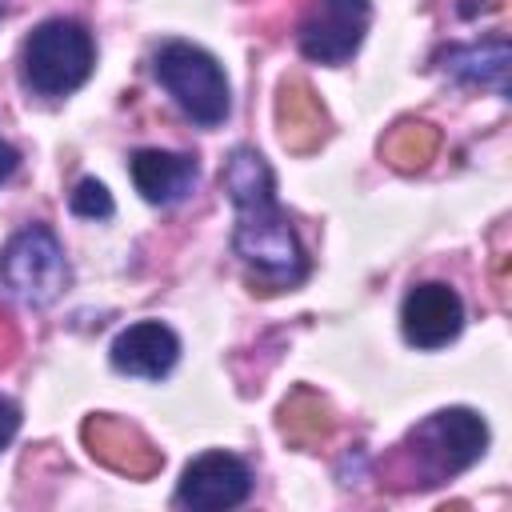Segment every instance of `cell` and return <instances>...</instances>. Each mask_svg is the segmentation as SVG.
Segmentation results:
<instances>
[{"label":"cell","mask_w":512,"mask_h":512,"mask_svg":"<svg viewBox=\"0 0 512 512\" xmlns=\"http://www.w3.org/2000/svg\"><path fill=\"white\" fill-rule=\"evenodd\" d=\"M152 76L156 84L176 100V108L200 124L220 128L232 112V88L212 52H204L192 40H164L152 52Z\"/></svg>","instance_id":"cell-4"},{"label":"cell","mask_w":512,"mask_h":512,"mask_svg":"<svg viewBox=\"0 0 512 512\" xmlns=\"http://www.w3.org/2000/svg\"><path fill=\"white\" fill-rule=\"evenodd\" d=\"M248 496H252V468L224 448L200 452L176 484V504L192 512H228L240 508Z\"/></svg>","instance_id":"cell-7"},{"label":"cell","mask_w":512,"mask_h":512,"mask_svg":"<svg viewBox=\"0 0 512 512\" xmlns=\"http://www.w3.org/2000/svg\"><path fill=\"white\" fill-rule=\"evenodd\" d=\"M220 184L236 212L232 252L252 272V284H260V292H280V288L304 284L312 264H308V252H304L292 220L276 204V176H272L268 160L256 148L236 144L220 168Z\"/></svg>","instance_id":"cell-1"},{"label":"cell","mask_w":512,"mask_h":512,"mask_svg":"<svg viewBox=\"0 0 512 512\" xmlns=\"http://www.w3.org/2000/svg\"><path fill=\"white\" fill-rule=\"evenodd\" d=\"M280 432L296 448H316L336 432V412L320 392L292 388L288 400L280 404Z\"/></svg>","instance_id":"cell-14"},{"label":"cell","mask_w":512,"mask_h":512,"mask_svg":"<svg viewBox=\"0 0 512 512\" xmlns=\"http://www.w3.org/2000/svg\"><path fill=\"white\" fill-rule=\"evenodd\" d=\"M80 436H84V448L92 452V460H100L104 468L120 472V476H132V480H148L164 468V456L160 448L124 416H112V412H92L84 424H80Z\"/></svg>","instance_id":"cell-8"},{"label":"cell","mask_w":512,"mask_h":512,"mask_svg":"<svg viewBox=\"0 0 512 512\" xmlns=\"http://www.w3.org/2000/svg\"><path fill=\"white\" fill-rule=\"evenodd\" d=\"M436 148H440V132L432 124H424V120H400L380 140V152H384V160L396 172H420V168H428V160L436 156Z\"/></svg>","instance_id":"cell-15"},{"label":"cell","mask_w":512,"mask_h":512,"mask_svg":"<svg viewBox=\"0 0 512 512\" xmlns=\"http://www.w3.org/2000/svg\"><path fill=\"white\" fill-rule=\"evenodd\" d=\"M68 208H72V216H80V220H108V216L116 212L112 192H108L100 180H92V176H84V180L72 188Z\"/></svg>","instance_id":"cell-16"},{"label":"cell","mask_w":512,"mask_h":512,"mask_svg":"<svg viewBox=\"0 0 512 512\" xmlns=\"http://www.w3.org/2000/svg\"><path fill=\"white\" fill-rule=\"evenodd\" d=\"M488 448V424L472 408H440L424 416L380 464L392 488H436L468 472Z\"/></svg>","instance_id":"cell-2"},{"label":"cell","mask_w":512,"mask_h":512,"mask_svg":"<svg viewBox=\"0 0 512 512\" xmlns=\"http://www.w3.org/2000/svg\"><path fill=\"white\" fill-rule=\"evenodd\" d=\"M72 268L60 236L48 224H24L0 248V300L20 308H48L68 288Z\"/></svg>","instance_id":"cell-5"},{"label":"cell","mask_w":512,"mask_h":512,"mask_svg":"<svg viewBox=\"0 0 512 512\" xmlns=\"http://www.w3.org/2000/svg\"><path fill=\"white\" fill-rule=\"evenodd\" d=\"M276 128H280V144L296 156L316 152L328 140V132H332L328 108L320 104V96L312 92V84L304 76H284L280 80V88H276Z\"/></svg>","instance_id":"cell-11"},{"label":"cell","mask_w":512,"mask_h":512,"mask_svg":"<svg viewBox=\"0 0 512 512\" xmlns=\"http://www.w3.org/2000/svg\"><path fill=\"white\" fill-rule=\"evenodd\" d=\"M0 16H4V4H0Z\"/></svg>","instance_id":"cell-20"},{"label":"cell","mask_w":512,"mask_h":512,"mask_svg":"<svg viewBox=\"0 0 512 512\" xmlns=\"http://www.w3.org/2000/svg\"><path fill=\"white\" fill-rule=\"evenodd\" d=\"M16 168H20V152H16V148H12V144L0 136V184H4V180H8Z\"/></svg>","instance_id":"cell-19"},{"label":"cell","mask_w":512,"mask_h":512,"mask_svg":"<svg viewBox=\"0 0 512 512\" xmlns=\"http://www.w3.org/2000/svg\"><path fill=\"white\" fill-rule=\"evenodd\" d=\"M464 328V300L452 284L444 280H424L412 284L404 304H400V332L412 348L420 352H436L444 344H452Z\"/></svg>","instance_id":"cell-9"},{"label":"cell","mask_w":512,"mask_h":512,"mask_svg":"<svg viewBox=\"0 0 512 512\" xmlns=\"http://www.w3.org/2000/svg\"><path fill=\"white\" fill-rule=\"evenodd\" d=\"M132 184L148 204L172 208L180 200L192 196L196 180H200V164L188 152H168V148H136L128 160Z\"/></svg>","instance_id":"cell-12"},{"label":"cell","mask_w":512,"mask_h":512,"mask_svg":"<svg viewBox=\"0 0 512 512\" xmlns=\"http://www.w3.org/2000/svg\"><path fill=\"white\" fill-rule=\"evenodd\" d=\"M108 360L120 376L164 380L180 360V336L160 320H136V324L116 332Z\"/></svg>","instance_id":"cell-10"},{"label":"cell","mask_w":512,"mask_h":512,"mask_svg":"<svg viewBox=\"0 0 512 512\" xmlns=\"http://www.w3.org/2000/svg\"><path fill=\"white\" fill-rule=\"evenodd\" d=\"M16 432H20V404L0 396V452L16 440Z\"/></svg>","instance_id":"cell-17"},{"label":"cell","mask_w":512,"mask_h":512,"mask_svg":"<svg viewBox=\"0 0 512 512\" xmlns=\"http://www.w3.org/2000/svg\"><path fill=\"white\" fill-rule=\"evenodd\" d=\"M16 348H20V336H16V324L0 312V364H8L12 356H16Z\"/></svg>","instance_id":"cell-18"},{"label":"cell","mask_w":512,"mask_h":512,"mask_svg":"<svg viewBox=\"0 0 512 512\" xmlns=\"http://www.w3.org/2000/svg\"><path fill=\"white\" fill-rule=\"evenodd\" d=\"M368 24H372V0H312L296 28L300 56L336 68L356 56Z\"/></svg>","instance_id":"cell-6"},{"label":"cell","mask_w":512,"mask_h":512,"mask_svg":"<svg viewBox=\"0 0 512 512\" xmlns=\"http://www.w3.org/2000/svg\"><path fill=\"white\" fill-rule=\"evenodd\" d=\"M508 40L504 36H488L476 44H448L444 52H436V68L464 84V88H492L496 96H508Z\"/></svg>","instance_id":"cell-13"},{"label":"cell","mask_w":512,"mask_h":512,"mask_svg":"<svg viewBox=\"0 0 512 512\" xmlns=\"http://www.w3.org/2000/svg\"><path fill=\"white\" fill-rule=\"evenodd\" d=\"M96 68L92 32L72 16H52L36 24L20 48V84L32 96L60 100L72 96Z\"/></svg>","instance_id":"cell-3"}]
</instances>
